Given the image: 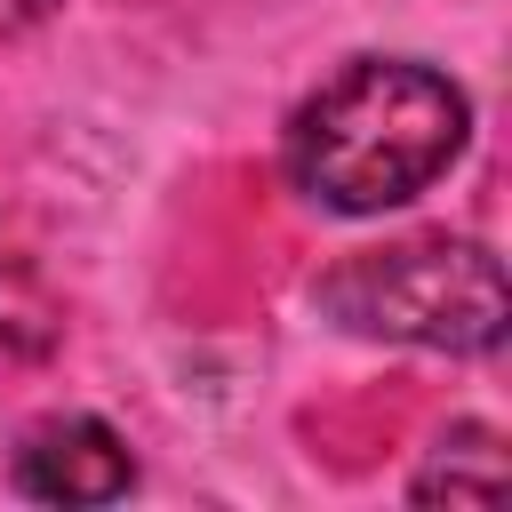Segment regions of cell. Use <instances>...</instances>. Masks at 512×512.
Masks as SVG:
<instances>
[{
	"label": "cell",
	"instance_id": "obj_1",
	"mask_svg": "<svg viewBox=\"0 0 512 512\" xmlns=\"http://www.w3.org/2000/svg\"><path fill=\"white\" fill-rule=\"evenodd\" d=\"M472 136V104L456 80L408 56H360L320 80L288 120V184L312 208L376 216L416 200Z\"/></svg>",
	"mask_w": 512,
	"mask_h": 512
},
{
	"label": "cell",
	"instance_id": "obj_5",
	"mask_svg": "<svg viewBox=\"0 0 512 512\" xmlns=\"http://www.w3.org/2000/svg\"><path fill=\"white\" fill-rule=\"evenodd\" d=\"M40 16H56V0H0V32H24Z\"/></svg>",
	"mask_w": 512,
	"mask_h": 512
},
{
	"label": "cell",
	"instance_id": "obj_2",
	"mask_svg": "<svg viewBox=\"0 0 512 512\" xmlns=\"http://www.w3.org/2000/svg\"><path fill=\"white\" fill-rule=\"evenodd\" d=\"M312 296L336 328L384 336V344L496 352V336H504V272L480 240H456V232H416V240H392V248H360Z\"/></svg>",
	"mask_w": 512,
	"mask_h": 512
},
{
	"label": "cell",
	"instance_id": "obj_4",
	"mask_svg": "<svg viewBox=\"0 0 512 512\" xmlns=\"http://www.w3.org/2000/svg\"><path fill=\"white\" fill-rule=\"evenodd\" d=\"M416 504H496L504 496V448H496V432H480V424H456L448 440H440V456L416 472V488H408Z\"/></svg>",
	"mask_w": 512,
	"mask_h": 512
},
{
	"label": "cell",
	"instance_id": "obj_3",
	"mask_svg": "<svg viewBox=\"0 0 512 512\" xmlns=\"http://www.w3.org/2000/svg\"><path fill=\"white\" fill-rule=\"evenodd\" d=\"M128 480H136V464H128L120 432L96 416H48L16 448V488L32 504H112V496H128Z\"/></svg>",
	"mask_w": 512,
	"mask_h": 512
}]
</instances>
